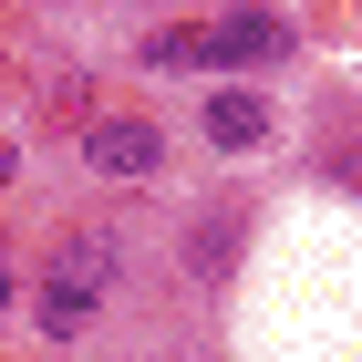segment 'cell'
I'll return each mask as SVG.
<instances>
[{"mask_svg":"<svg viewBox=\"0 0 362 362\" xmlns=\"http://www.w3.org/2000/svg\"><path fill=\"white\" fill-rule=\"evenodd\" d=\"M114 269H124V238H114V228H73L62 259L31 279V321H42V341H83L93 310L114 300Z\"/></svg>","mask_w":362,"mask_h":362,"instance_id":"1","label":"cell"},{"mask_svg":"<svg viewBox=\"0 0 362 362\" xmlns=\"http://www.w3.org/2000/svg\"><path fill=\"white\" fill-rule=\"evenodd\" d=\"M197 145H207V156H259V145H279V93L207 83L197 93Z\"/></svg>","mask_w":362,"mask_h":362,"instance_id":"2","label":"cell"},{"mask_svg":"<svg viewBox=\"0 0 362 362\" xmlns=\"http://www.w3.org/2000/svg\"><path fill=\"white\" fill-rule=\"evenodd\" d=\"M259 62H290V21L259 11V0L218 11V21H207V73H259Z\"/></svg>","mask_w":362,"mask_h":362,"instance_id":"3","label":"cell"},{"mask_svg":"<svg viewBox=\"0 0 362 362\" xmlns=\"http://www.w3.org/2000/svg\"><path fill=\"white\" fill-rule=\"evenodd\" d=\"M83 166H93V176H124V187H145V176L166 166V135H156L145 114H104V124L83 135Z\"/></svg>","mask_w":362,"mask_h":362,"instance_id":"4","label":"cell"},{"mask_svg":"<svg viewBox=\"0 0 362 362\" xmlns=\"http://www.w3.org/2000/svg\"><path fill=\"white\" fill-rule=\"evenodd\" d=\"M145 62H156V73H197V62H207V21H197V31H156Z\"/></svg>","mask_w":362,"mask_h":362,"instance_id":"5","label":"cell"}]
</instances>
